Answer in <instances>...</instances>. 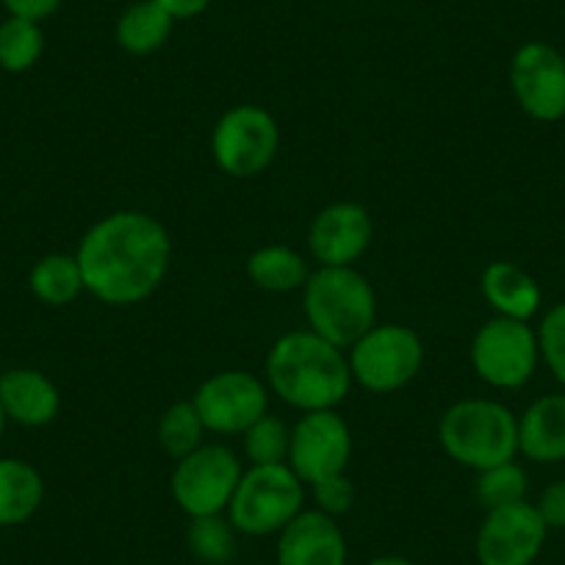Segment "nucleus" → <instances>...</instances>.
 I'll return each instance as SVG.
<instances>
[{
  "label": "nucleus",
  "instance_id": "20e7f679",
  "mask_svg": "<svg viewBox=\"0 0 565 565\" xmlns=\"http://www.w3.org/2000/svg\"><path fill=\"white\" fill-rule=\"evenodd\" d=\"M438 444L471 471L508 463L519 455V416L497 399H460L438 418Z\"/></svg>",
  "mask_w": 565,
  "mask_h": 565
},
{
  "label": "nucleus",
  "instance_id": "f03ea898",
  "mask_svg": "<svg viewBox=\"0 0 565 565\" xmlns=\"http://www.w3.org/2000/svg\"><path fill=\"white\" fill-rule=\"evenodd\" d=\"M347 350L313 330H291L266 355V385L286 405L302 413L335 411L352 388Z\"/></svg>",
  "mask_w": 565,
  "mask_h": 565
},
{
  "label": "nucleus",
  "instance_id": "dca6fc26",
  "mask_svg": "<svg viewBox=\"0 0 565 565\" xmlns=\"http://www.w3.org/2000/svg\"><path fill=\"white\" fill-rule=\"evenodd\" d=\"M0 405L20 427H47L62 411V394L45 372L18 366L0 374Z\"/></svg>",
  "mask_w": 565,
  "mask_h": 565
},
{
  "label": "nucleus",
  "instance_id": "423d86ee",
  "mask_svg": "<svg viewBox=\"0 0 565 565\" xmlns=\"http://www.w3.org/2000/svg\"><path fill=\"white\" fill-rule=\"evenodd\" d=\"M350 372L372 394H394L411 385L424 366V344L407 324H374L347 350Z\"/></svg>",
  "mask_w": 565,
  "mask_h": 565
},
{
  "label": "nucleus",
  "instance_id": "cd10ccee",
  "mask_svg": "<svg viewBox=\"0 0 565 565\" xmlns=\"http://www.w3.org/2000/svg\"><path fill=\"white\" fill-rule=\"evenodd\" d=\"M537 347H541V361L565 388V302L548 308L537 324Z\"/></svg>",
  "mask_w": 565,
  "mask_h": 565
},
{
  "label": "nucleus",
  "instance_id": "b1692460",
  "mask_svg": "<svg viewBox=\"0 0 565 565\" xmlns=\"http://www.w3.org/2000/svg\"><path fill=\"white\" fill-rule=\"evenodd\" d=\"M236 526L231 524L227 513L200 515L189 519L186 546L194 559L203 565H227L236 557Z\"/></svg>",
  "mask_w": 565,
  "mask_h": 565
},
{
  "label": "nucleus",
  "instance_id": "f3484780",
  "mask_svg": "<svg viewBox=\"0 0 565 565\" xmlns=\"http://www.w3.org/2000/svg\"><path fill=\"white\" fill-rule=\"evenodd\" d=\"M480 291L497 317L530 322L541 311V286L513 260H491L480 275Z\"/></svg>",
  "mask_w": 565,
  "mask_h": 565
},
{
  "label": "nucleus",
  "instance_id": "9b49d317",
  "mask_svg": "<svg viewBox=\"0 0 565 565\" xmlns=\"http://www.w3.org/2000/svg\"><path fill=\"white\" fill-rule=\"evenodd\" d=\"M510 89L535 122L565 119V56L548 42H524L510 58Z\"/></svg>",
  "mask_w": 565,
  "mask_h": 565
},
{
  "label": "nucleus",
  "instance_id": "1a4fd4ad",
  "mask_svg": "<svg viewBox=\"0 0 565 565\" xmlns=\"http://www.w3.org/2000/svg\"><path fill=\"white\" fill-rule=\"evenodd\" d=\"M244 469L236 452L222 444H203L172 469L170 491L189 519L225 513Z\"/></svg>",
  "mask_w": 565,
  "mask_h": 565
},
{
  "label": "nucleus",
  "instance_id": "a211bd4d",
  "mask_svg": "<svg viewBox=\"0 0 565 565\" xmlns=\"http://www.w3.org/2000/svg\"><path fill=\"white\" fill-rule=\"evenodd\" d=\"M519 452L532 463L565 460V394L537 396L519 416Z\"/></svg>",
  "mask_w": 565,
  "mask_h": 565
},
{
  "label": "nucleus",
  "instance_id": "c85d7f7f",
  "mask_svg": "<svg viewBox=\"0 0 565 565\" xmlns=\"http://www.w3.org/2000/svg\"><path fill=\"white\" fill-rule=\"evenodd\" d=\"M308 488H311L317 510L333 515V519L350 513L352 502H355V486H352V480L347 475L328 477V480H319Z\"/></svg>",
  "mask_w": 565,
  "mask_h": 565
},
{
  "label": "nucleus",
  "instance_id": "393cba45",
  "mask_svg": "<svg viewBox=\"0 0 565 565\" xmlns=\"http://www.w3.org/2000/svg\"><path fill=\"white\" fill-rule=\"evenodd\" d=\"M205 424L200 418L198 407L192 399H181L167 407L159 418V444L172 460L186 458L198 447H203Z\"/></svg>",
  "mask_w": 565,
  "mask_h": 565
},
{
  "label": "nucleus",
  "instance_id": "72a5a7b5",
  "mask_svg": "<svg viewBox=\"0 0 565 565\" xmlns=\"http://www.w3.org/2000/svg\"><path fill=\"white\" fill-rule=\"evenodd\" d=\"M7 411H3V405H0V438H3V430H7Z\"/></svg>",
  "mask_w": 565,
  "mask_h": 565
},
{
  "label": "nucleus",
  "instance_id": "4468645a",
  "mask_svg": "<svg viewBox=\"0 0 565 565\" xmlns=\"http://www.w3.org/2000/svg\"><path fill=\"white\" fill-rule=\"evenodd\" d=\"M374 222L361 203H330L308 227V249L319 266H352L372 247Z\"/></svg>",
  "mask_w": 565,
  "mask_h": 565
},
{
  "label": "nucleus",
  "instance_id": "c756f323",
  "mask_svg": "<svg viewBox=\"0 0 565 565\" xmlns=\"http://www.w3.org/2000/svg\"><path fill=\"white\" fill-rule=\"evenodd\" d=\"M535 508L548 530H565V480H557L543 488Z\"/></svg>",
  "mask_w": 565,
  "mask_h": 565
},
{
  "label": "nucleus",
  "instance_id": "2f4dec72",
  "mask_svg": "<svg viewBox=\"0 0 565 565\" xmlns=\"http://www.w3.org/2000/svg\"><path fill=\"white\" fill-rule=\"evenodd\" d=\"M156 3H159V7L178 23V20L200 18L214 0H156Z\"/></svg>",
  "mask_w": 565,
  "mask_h": 565
},
{
  "label": "nucleus",
  "instance_id": "f257e3e1",
  "mask_svg": "<svg viewBox=\"0 0 565 565\" xmlns=\"http://www.w3.org/2000/svg\"><path fill=\"white\" fill-rule=\"evenodd\" d=\"M75 258L95 300L111 308L139 306L170 275L172 238L145 211H114L84 233Z\"/></svg>",
  "mask_w": 565,
  "mask_h": 565
},
{
  "label": "nucleus",
  "instance_id": "0eeeda50",
  "mask_svg": "<svg viewBox=\"0 0 565 565\" xmlns=\"http://www.w3.org/2000/svg\"><path fill=\"white\" fill-rule=\"evenodd\" d=\"M469 358L477 377L491 388H521L530 383L541 361L537 330L521 319H488L471 339Z\"/></svg>",
  "mask_w": 565,
  "mask_h": 565
},
{
  "label": "nucleus",
  "instance_id": "a878e982",
  "mask_svg": "<svg viewBox=\"0 0 565 565\" xmlns=\"http://www.w3.org/2000/svg\"><path fill=\"white\" fill-rule=\"evenodd\" d=\"M526 491H530V477L515 460L477 471L475 499L480 502V508L493 510L504 508V504L524 502Z\"/></svg>",
  "mask_w": 565,
  "mask_h": 565
},
{
  "label": "nucleus",
  "instance_id": "aec40b11",
  "mask_svg": "<svg viewBox=\"0 0 565 565\" xmlns=\"http://www.w3.org/2000/svg\"><path fill=\"white\" fill-rule=\"evenodd\" d=\"M175 20L156 0H136L119 14L114 40L130 56H150L170 42Z\"/></svg>",
  "mask_w": 565,
  "mask_h": 565
},
{
  "label": "nucleus",
  "instance_id": "412c9836",
  "mask_svg": "<svg viewBox=\"0 0 565 565\" xmlns=\"http://www.w3.org/2000/svg\"><path fill=\"white\" fill-rule=\"evenodd\" d=\"M247 277L255 289L271 295H291L300 291L311 277V266L297 249L286 244H266L249 253Z\"/></svg>",
  "mask_w": 565,
  "mask_h": 565
},
{
  "label": "nucleus",
  "instance_id": "6e6552de",
  "mask_svg": "<svg viewBox=\"0 0 565 565\" xmlns=\"http://www.w3.org/2000/svg\"><path fill=\"white\" fill-rule=\"evenodd\" d=\"M280 150V128L266 108L242 103L216 119L211 153L216 167L231 178H255L269 170Z\"/></svg>",
  "mask_w": 565,
  "mask_h": 565
},
{
  "label": "nucleus",
  "instance_id": "4be33fe9",
  "mask_svg": "<svg viewBox=\"0 0 565 565\" xmlns=\"http://www.w3.org/2000/svg\"><path fill=\"white\" fill-rule=\"evenodd\" d=\"M29 289L42 306L64 308L84 295V275L78 258L70 253H47L31 266Z\"/></svg>",
  "mask_w": 565,
  "mask_h": 565
},
{
  "label": "nucleus",
  "instance_id": "bb28decb",
  "mask_svg": "<svg viewBox=\"0 0 565 565\" xmlns=\"http://www.w3.org/2000/svg\"><path fill=\"white\" fill-rule=\"evenodd\" d=\"M291 427L282 418L264 413L255 424L244 430V455L249 466L289 463Z\"/></svg>",
  "mask_w": 565,
  "mask_h": 565
},
{
  "label": "nucleus",
  "instance_id": "2eb2a0df",
  "mask_svg": "<svg viewBox=\"0 0 565 565\" xmlns=\"http://www.w3.org/2000/svg\"><path fill=\"white\" fill-rule=\"evenodd\" d=\"M350 546L339 521L322 510H302L277 532L275 565H347Z\"/></svg>",
  "mask_w": 565,
  "mask_h": 565
},
{
  "label": "nucleus",
  "instance_id": "f704fd0d",
  "mask_svg": "<svg viewBox=\"0 0 565 565\" xmlns=\"http://www.w3.org/2000/svg\"><path fill=\"white\" fill-rule=\"evenodd\" d=\"M253 565H266V563H253Z\"/></svg>",
  "mask_w": 565,
  "mask_h": 565
},
{
  "label": "nucleus",
  "instance_id": "9d476101",
  "mask_svg": "<svg viewBox=\"0 0 565 565\" xmlns=\"http://www.w3.org/2000/svg\"><path fill=\"white\" fill-rule=\"evenodd\" d=\"M205 430L216 436H238L249 424L269 413V385L253 372L227 369L211 374L192 396Z\"/></svg>",
  "mask_w": 565,
  "mask_h": 565
},
{
  "label": "nucleus",
  "instance_id": "5701e85b",
  "mask_svg": "<svg viewBox=\"0 0 565 565\" xmlns=\"http://www.w3.org/2000/svg\"><path fill=\"white\" fill-rule=\"evenodd\" d=\"M45 53L42 23L23 18H7L0 23V70L3 73H29Z\"/></svg>",
  "mask_w": 565,
  "mask_h": 565
},
{
  "label": "nucleus",
  "instance_id": "f8f14e48",
  "mask_svg": "<svg viewBox=\"0 0 565 565\" xmlns=\"http://www.w3.org/2000/svg\"><path fill=\"white\" fill-rule=\"evenodd\" d=\"M352 458V430L339 411L302 413L291 427L289 466L306 486L347 475Z\"/></svg>",
  "mask_w": 565,
  "mask_h": 565
},
{
  "label": "nucleus",
  "instance_id": "7ed1b4c3",
  "mask_svg": "<svg viewBox=\"0 0 565 565\" xmlns=\"http://www.w3.org/2000/svg\"><path fill=\"white\" fill-rule=\"evenodd\" d=\"M308 330L339 350H350L377 324V297L355 266H319L302 286Z\"/></svg>",
  "mask_w": 565,
  "mask_h": 565
},
{
  "label": "nucleus",
  "instance_id": "7c9ffc66",
  "mask_svg": "<svg viewBox=\"0 0 565 565\" xmlns=\"http://www.w3.org/2000/svg\"><path fill=\"white\" fill-rule=\"evenodd\" d=\"M0 3L9 12V18H23L42 23V20L53 18L62 9L64 0H0Z\"/></svg>",
  "mask_w": 565,
  "mask_h": 565
},
{
  "label": "nucleus",
  "instance_id": "ddd939ff",
  "mask_svg": "<svg viewBox=\"0 0 565 565\" xmlns=\"http://www.w3.org/2000/svg\"><path fill=\"white\" fill-rule=\"evenodd\" d=\"M546 535L548 526L526 499L486 510L475 537V557L480 565H532L541 557Z\"/></svg>",
  "mask_w": 565,
  "mask_h": 565
},
{
  "label": "nucleus",
  "instance_id": "39448f33",
  "mask_svg": "<svg viewBox=\"0 0 565 565\" xmlns=\"http://www.w3.org/2000/svg\"><path fill=\"white\" fill-rule=\"evenodd\" d=\"M306 510V482L289 463L249 466L227 504V519L238 535H277L295 515Z\"/></svg>",
  "mask_w": 565,
  "mask_h": 565
},
{
  "label": "nucleus",
  "instance_id": "473e14b6",
  "mask_svg": "<svg viewBox=\"0 0 565 565\" xmlns=\"http://www.w3.org/2000/svg\"><path fill=\"white\" fill-rule=\"evenodd\" d=\"M369 565H418V563H413V559L407 557H399V554H383V557H374Z\"/></svg>",
  "mask_w": 565,
  "mask_h": 565
},
{
  "label": "nucleus",
  "instance_id": "6ab92c4d",
  "mask_svg": "<svg viewBox=\"0 0 565 565\" xmlns=\"http://www.w3.org/2000/svg\"><path fill=\"white\" fill-rule=\"evenodd\" d=\"M45 502V480L20 458H0V526H20Z\"/></svg>",
  "mask_w": 565,
  "mask_h": 565
}]
</instances>
